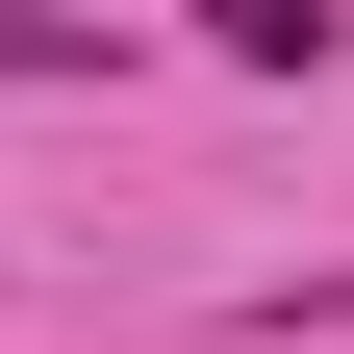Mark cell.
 Returning a JSON list of instances; mask_svg holds the SVG:
<instances>
[{
  "instance_id": "cell-1",
  "label": "cell",
  "mask_w": 354,
  "mask_h": 354,
  "mask_svg": "<svg viewBox=\"0 0 354 354\" xmlns=\"http://www.w3.org/2000/svg\"><path fill=\"white\" fill-rule=\"evenodd\" d=\"M203 51H253V76H329V0H203Z\"/></svg>"
},
{
  "instance_id": "cell-2",
  "label": "cell",
  "mask_w": 354,
  "mask_h": 354,
  "mask_svg": "<svg viewBox=\"0 0 354 354\" xmlns=\"http://www.w3.org/2000/svg\"><path fill=\"white\" fill-rule=\"evenodd\" d=\"M127 26H76V0H0V76H102Z\"/></svg>"
}]
</instances>
